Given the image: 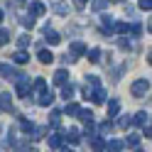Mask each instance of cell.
Here are the masks:
<instances>
[{"instance_id":"obj_49","label":"cell","mask_w":152,"mask_h":152,"mask_svg":"<svg viewBox=\"0 0 152 152\" xmlns=\"http://www.w3.org/2000/svg\"><path fill=\"white\" fill-rule=\"evenodd\" d=\"M0 47H3V44H0Z\"/></svg>"},{"instance_id":"obj_38","label":"cell","mask_w":152,"mask_h":152,"mask_svg":"<svg viewBox=\"0 0 152 152\" xmlns=\"http://www.w3.org/2000/svg\"><path fill=\"white\" fill-rule=\"evenodd\" d=\"M86 3H88V0H74V7H76V10H83Z\"/></svg>"},{"instance_id":"obj_33","label":"cell","mask_w":152,"mask_h":152,"mask_svg":"<svg viewBox=\"0 0 152 152\" xmlns=\"http://www.w3.org/2000/svg\"><path fill=\"white\" fill-rule=\"evenodd\" d=\"M130 32H132V37H140V34H142V25H140V22L130 25Z\"/></svg>"},{"instance_id":"obj_37","label":"cell","mask_w":152,"mask_h":152,"mask_svg":"<svg viewBox=\"0 0 152 152\" xmlns=\"http://www.w3.org/2000/svg\"><path fill=\"white\" fill-rule=\"evenodd\" d=\"M20 125H22V130H25V132H32V128H34V125H32V120H22Z\"/></svg>"},{"instance_id":"obj_47","label":"cell","mask_w":152,"mask_h":152,"mask_svg":"<svg viewBox=\"0 0 152 152\" xmlns=\"http://www.w3.org/2000/svg\"><path fill=\"white\" fill-rule=\"evenodd\" d=\"M0 130H3V125H0Z\"/></svg>"},{"instance_id":"obj_7","label":"cell","mask_w":152,"mask_h":152,"mask_svg":"<svg viewBox=\"0 0 152 152\" xmlns=\"http://www.w3.org/2000/svg\"><path fill=\"white\" fill-rule=\"evenodd\" d=\"M101 25H103V32L110 34V32H113V25H115V20H113L110 15H101Z\"/></svg>"},{"instance_id":"obj_3","label":"cell","mask_w":152,"mask_h":152,"mask_svg":"<svg viewBox=\"0 0 152 152\" xmlns=\"http://www.w3.org/2000/svg\"><path fill=\"white\" fill-rule=\"evenodd\" d=\"M30 91H32L30 79H27V76H22V79L17 81V96H20V98H25V96H30Z\"/></svg>"},{"instance_id":"obj_22","label":"cell","mask_w":152,"mask_h":152,"mask_svg":"<svg viewBox=\"0 0 152 152\" xmlns=\"http://www.w3.org/2000/svg\"><path fill=\"white\" fill-rule=\"evenodd\" d=\"M91 7H93L96 12H103V10L108 7V0H91Z\"/></svg>"},{"instance_id":"obj_28","label":"cell","mask_w":152,"mask_h":152,"mask_svg":"<svg viewBox=\"0 0 152 152\" xmlns=\"http://www.w3.org/2000/svg\"><path fill=\"white\" fill-rule=\"evenodd\" d=\"M47 140H49V147H61V142H64L61 135H49Z\"/></svg>"},{"instance_id":"obj_20","label":"cell","mask_w":152,"mask_h":152,"mask_svg":"<svg viewBox=\"0 0 152 152\" xmlns=\"http://www.w3.org/2000/svg\"><path fill=\"white\" fill-rule=\"evenodd\" d=\"M20 25L27 27V30H32V27H34V17H32L30 12H27V15H20Z\"/></svg>"},{"instance_id":"obj_46","label":"cell","mask_w":152,"mask_h":152,"mask_svg":"<svg viewBox=\"0 0 152 152\" xmlns=\"http://www.w3.org/2000/svg\"><path fill=\"white\" fill-rule=\"evenodd\" d=\"M20 3H27V0H20Z\"/></svg>"},{"instance_id":"obj_8","label":"cell","mask_w":152,"mask_h":152,"mask_svg":"<svg viewBox=\"0 0 152 152\" xmlns=\"http://www.w3.org/2000/svg\"><path fill=\"white\" fill-rule=\"evenodd\" d=\"M118 113H120V101L118 98H110L108 101V118H115Z\"/></svg>"},{"instance_id":"obj_29","label":"cell","mask_w":152,"mask_h":152,"mask_svg":"<svg viewBox=\"0 0 152 152\" xmlns=\"http://www.w3.org/2000/svg\"><path fill=\"white\" fill-rule=\"evenodd\" d=\"M123 142H125V145H130V147H137V145H140V135H128Z\"/></svg>"},{"instance_id":"obj_25","label":"cell","mask_w":152,"mask_h":152,"mask_svg":"<svg viewBox=\"0 0 152 152\" xmlns=\"http://www.w3.org/2000/svg\"><path fill=\"white\" fill-rule=\"evenodd\" d=\"M79 110H81L79 103H66V115H79Z\"/></svg>"},{"instance_id":"obj_44","label":"cell","mask_w":152,"mask_h":152,"mask_svg":"<svg viewBox=\"0 0 152 152\" xmlns=\"http://www.w3.org/2000/svg\"><path fill=\"white\" fill-rule=\"evenodd\" d=\"M108 3H120V0H108Z\"/></svg>"},{"instance_id":"obj_9","label":"cell","mask_w":152,"mask_h":152,"mask_svg":"<svg viewBox=\"0 0 152 152\" xmlns=\"http://www.w3.org/2000/svg\"><path fill=\"white\" fill-rule=\"evenodd\" d=\"M106 147H108V152H123L125 142L123 140H106Z\"/></svg>"},{"instance_id":"obj_16","label":"cell","mask_w":152,"mask_h":152,"mask_svg":"<svg viewBox=\"0 0 152 152\" xmlns=\"http://www.w3.org/2000/svg\"><path fill=\"white\" fill-rule=\"evenodd\" d=\"M37 59H39L42 64H52L54 61V54L47 52V49H39V52H37Z\"/></svg>"},{"instance_id":"obj_31","label":"cell","mask_w":152,"mask_h":152,"mask_svg":"<svg viewBox=\"0 0 152 152\" xmlns=\"http://www.w3.org/2000/svg\"><path fill=\"white\" fill-rule=\"evenodd\" d=\"M49 120H52V125H54V128H59V123H61V113H59V110H52Z\"/></svg>"},{"instance_id":"obj_35","label":"cell","mask_w":152,"mask_h":152,"mask_svg":"<svg viewBox=\"0 0 152 152\" xmlns=\"http://www.w3.org/2000/svg\"><path fill=\"white\" fill-rule=\"evenodd\" d=\"M10 42V30H0V44Z\"/></svg>"},{"instance_id":"obj_30","label":"cell","mask_w":152,"mask_h":152,"mask_svg":"<svg viewBox=\"0 0 152 152\" xmlns=\"http://www.w3.org/2000/svg\"><path fill=\"white\" fill-rule=\"evenodd\" d=\"M30 34H20V37H17V44H20V49H25V47H30Z\"/></svg>"},{"instance_id":"obj_12","label":"cell","mask_w":152,"mask_h":152,"mask_svg":"<svg viewBox=\"0 0 152 152\" xmlns=\"http://www.w3.org/2000/svg\"><path fill=\"white\" fill-rule=\"evenodd\" d=\"M37 103H39V106H52V103H54V93L52 91H44V93H39V101H37Z\"/></svg>"},{"instance_id":"obj_17","label":"cell","mask_w":152,"mask_h":152,"mask_svg":"<svg viewBox=\"0 0 152 152\" xmlns=\"http://www.w3.org/2000/svg\"><path fill=\"white\" fill-rule=\"evenodd\" d=\"M0 108L12 110V98H10V93H0Z\"/></svg>"},{"instance_id":"obj_1","label":"cell","mask_w":152,"mask_h":152,"mask_svg":"<svg viewBox=\"0 0 152 152\" xmlns=\"http://www.w3.org/2000/svg\"><path fill=\"white\" fill-rule=\"evenodd\" d=\"M147 91H150V81H147V79H137V81L130 86V93H132L135 98H142Z\"/></svg>"},{"instance_id":"obj_34","label":"cell","mask_w":152,"mask_h":152,"mask_svg":"<svg viewBox=\"0 0 152 152\" xmlns=\"http://www.w3.org/2000/svg\"><path fill=\"white\" fill-rule=\"evenodd\" d=\"M110 130H113V123H110V120H106V123H101V132H103V135H108Z\"/></svg>"},{"instance_id":"obj_26","label":"cell","mask_w":152,"mask_h":152,"mask_svg":"<svg viewBox=\"0 0 152 152\" xmlns=\"http://www.w3.org/2000/svg\"><path fill=\"white\" fill-rule=\"evenodd\" d=\"M79 118H81V120L88 125V123H93V113H91V110H83V108H81V110H79Z\"/></svg>"},{"instance_id":"obj_10","label":"cell","mask_w":152,"mask_h":152,"mask_svg":"<svg viewBox=\"0 0 152 152\" xmlns=\"http://www.w3.org/2000/svg\"><path fill=\"white\" fill-rule=\"evenodd\" d=\"M52 10H54L56 15H66V12H69V5H66L64 0H54V3H52Z\"/></svg>"},{"instance_id":"obj_43","label":"cell","mask_w":152,"mask_h":152,"mask_svg":"<svg viewBox=\"0 0 152 152\" xmlns=\"http://www.w3.org/2000/svg\"><path fill=\"white\" fill-rule=\"evenodd\" d=\"M0 22H3V10H0Z\"/></svg>"},{"instance_id":"obj_14","label":"cell","mask_w":152,"mask_h":152,"mask_svg":"<svg viewBox=\"0 0 152 152\" xmlns=\"http://www.w3.org/2000/svg\"><path fill=\"white\" fill-rule=\"evenodd\" d=\"M12 61L22 66V64H27V61H30V54H27L25 49H20V52H15V54H12Z\"/></svg>"},{"instance_id":"obj_21","label":"cell","mask_w":152,"mask_h":152,"mask_svg":"<svg viewBox=\"0 0 152 152\" xmlns=\"http://www.w3.org/2000/svg\"><path fill=\"white\" fill-rule=\"evenodd\" d=\"M32 88H34L37 93H44V91H47V81H44L42 76H39V79H34V83H32Z\"/></svg>"},{"instance_id":"obj_45","label":"cell","mask_w":152,"mask_h":152,"mask_svg":"<svg viewBox=\"0 0 152 152\" xmlns=\"http://www.w3.org/2000/svg\"><path fill=\"white\" fill-rule=\"evenodd\" d=\"M61 152H74V150H61Z\"/></svg>"},{"instance_id":"obj_41","label":"cell","mask_w":152,"mask_h":152,"mask_svg":"<svg viewBox=\"0 0 152 152\" xmlns=\"http://www.w3.org/2000/svg\"><path fill=\"white\" fill-rule=\"evenodd\" d=\"M20 152H37V150H34L32 145H22V147H20Z\"/></svg>"},{"instance_id":"obj_2","label":"cell","mask_w":152,"mask_h":152,"mask_svg":"<svg viewBox=\"0 0 152 152\" xmlns=\"http://www.w3.org/2000/svg\"><path fill=\"white\" fill-rule=\"evenodd\" d=\"M0 76H3V79H10V81H20L25 74L17 71V69H12L10 64H0Z\"/></svg>"},{"instance_id":"obj_32","label":"cell","mask_w":152,"mask_h":152,"mask_svg":"<svg viewBox=\"0 0 152 152\" xmlns=\"http://www.w3.org/2000/svg\"><path fill=\"white\" fill-rule=\"evenodd\" d=\"M118 125H120V128H128V125H132V118H130V115H120Z\"/></svg>"},{"instance_id":"obj_13","label":"cell","mask_w":152,"mask_h":152,"mask_svg":"<svg viewBox=\"0 0 152 152\" xmlns=\"http://www.w3.org/2000/svg\"><path fill=\"white\" fill-rule=\"evenodd\" d=\"M91 147L96 150V152H101V150H106V140H103L101 135H91Z\"/></svg>"},{"instance_id":"obj_5","label":"cell","mask_w":152,"mask_h":152,"mask_svg":"<svg viewBox=\"0 0 152 152\" xmlns=\"http://www.w3.org/2000/svg\"><path fill=\"white\" fill-rule=\"evenodd\" d=\"M44 39H47V42H49V44L54 47V44H59V42H61V37H59V32H54L52 27L47 25V27H44Z\"/></svg>"},{"instance_id":"obj_42","label":"cell","mask_w":152,"mask_h":152,"mask_svg":"<svg viewBox=\"0 0 152 152\" xmlns=\"http://www.w3.org/2000/svg\"><path fill=\"white\" fill-rule=\"evenodd\" d=\"M142 130H145V137H152V128H150V123H147V125L142 128Z\"/></svg>"},{"instance_id":"obj_36","label":"cell","mask_w":152,"mask_h":152,"mask_svg":"<svg viewBox=\"0 0 152 152\" xmlns=\"http://www.w3.org/2000/svg\"><path fill=\"white\" fill-rule=\"evenodd\" d=\"M140 10H152V0H140Z\"/></svg>"},{"instance_id":"obj_18","label":"cell","mask_w":152,"mask_h":152,"mask_svg":"<svg viewBox=\"0 0 152 152\" xmlns=\"http://www.w3.org/2000/svg\"><path fill=\"white\" fill-rule=\"evenodd\" d=\"M86 56H88L91 64H98V61H101V49H98V47H93V49L86 52Z\"/></svg>"},{"instance_id":"obj_19","label":"cell","mask_w":152,"mask_h":152,"mask_svg":"<svg viewBox=\"0 0 152 152\" xmlns=\"http://www.w3.org/2000/svg\"><path fill=\"white\" fill-rule=\"evenodd\" d=\"M147 118H150V115H147V113H145V110H142V113H137V115H135V118H132V123H135V125H140V128H145V125H147V123H150Z\"/></svg>"},{"instance_id":"obj_40","label":"cell","mask_w":152,"mask_h":152,"mask_svg":"<svg viewBox=\"0 0 152 152\" xmlns=\"http://www.w3.org/2000/svg\"><path fill=\"white\" fill-rule=\"evenodd\" d=\"M64 61H66V64H74V61H76V56H71L69 52H66V54H64Z\"/></svg>"},{"instance_id":"obj_11","label":"cell","mask_w":152,"mask_h":152,"mask_svg":"<svg viewBox=\"0 0 152 152\" xmlns=\"http://www.w3.org/2000/svg\"><path fill=\"white\" fill-rule=\"evenodd\" d=\"M66 81H69V71H66V69H59L54 74V83H56V86H64Z\"/></svg>"},{"instance_id":"obj_48","label":"cell","mask_w":152,"mask_h":152,"mask_svg":"<svg viewBox=\"0 0 152 152\" xmlns=\"http://www.w3.org/2000/svg\"><path fill=\"white\" fill-rule=\"evenodd\" d=\"M135 152H140V150H135Z\"/></svg>"},{"instance_id":"obj_4","label":"cell","mask_w":152,"mask_h":152,"mask_svg":"<svg viewBox=\"0 0 152 152\" xmlns=\"http://www.w3.org/2000/svg\"><path fill=\"white\" fill-rule=\"evenodd\" d=\"M44 12H47L44 3H39V0H32V3H30V15H32V17H42Z\"/></svg>"},{"instance_id":"obj_15","label":"cell","mask_w":152,"mask_h":152,"mask_svg":"<svg viewBox=\"0 0 152 152\" xmlns=\"http://www.w3.org/2000/svg\"><path fill=\"white\" fill-rule=\"evenodd\" d=\"M66 140H69L71 145H79V142H81V132L76 130V128H71V130H66Z\"/></svg>"},{"instance_id":"obj_6","label":"cell","mask_w":152,"mask_h":152,"mask_svg":"<svg viewBox=\"0 0 152 152\" xmlns=\"http://www.w3.org/2000/svg\"><path fill=\"white\" fill-rule=\"evenodd\" d=\"M69 54H71V56H81V54H86V47H83V42H81V39H74Z\"/></svg>"},{"instance_id":"obj_39","label":"cell","mask_w":152,"mask_h":152,"mask_svg":"<svg viewBox=\"0 0 152 152\" xmlns=\"http://www.w3.org/2000/svg\"><path fill=\"white\" fill-rule=\"evenodd\" d=\"M118 44H120V49H125V52H128V49H132V44H130V42H125V39H118Z\"/></svg>"},{"instance_id":"obj_23","label":"cell","mask_w":152,"mask_h":152,"mask_svg":"<svg viewBox=\"0 0 152 152\" xmlns=\"http://www.w3.org/2000/svg\"><path fill=\"white\" fill-rule=\"evenodd\" d=\"M74 86H71V83H64V86H61V96L66 98V101H69V98H74Z\"/></svg>"},{"instance_id":"obj_27","label":"cell","mask_w":152,"mask_h":152,"mask_svg":"<svg viewBox=\"0 0 152 152\" xmlns=\"http://www.w3.org/2000/svg\"><path fill=\"white\" fill-rule=\"evenodd\" d=\"M47 135V128H32V137L30 140H42Z\"/></svg>"},{"instance_id":"obj_24","label":"cell","mask_w":152,"mask_h":152,"mask_svg":"<svg viewBox=\"0 0 152 152\" xmlns=\"http://www.w3.org/2000/svg\"><path fill=\"white\" fill-rule=\"evenodd\" d=\"M128 30H130V25H128V22H115V25H113V32H120V34H128Z\"/></svg>"}]
</instances>
